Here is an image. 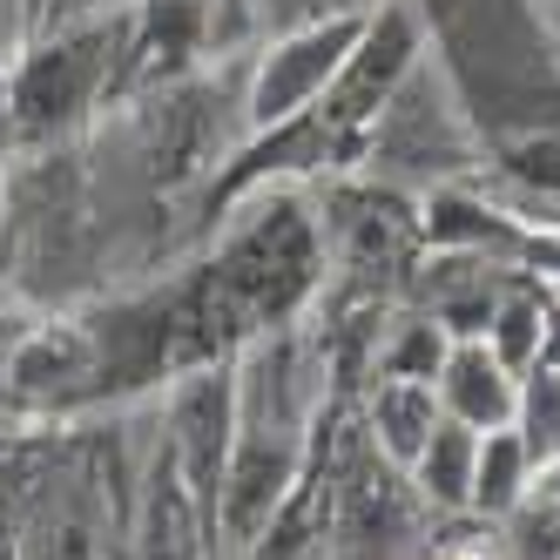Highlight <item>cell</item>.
I'll return each mask as SVG.
<instances>
[{
	"label": "cell",
	"instance_id": "obj_1",
	"mask_svg": "<svg viewBox=\"0 0 560 560\" xmlns=\"http://www.w3.org/2000/svg\"><path fill=\"white\" fill-rule=\"evenodd\" d=\"M540 534H560V466L540 472V487L527 500V553H540Z\"/></svg>",
	"mask_w": 560,
	"mask_h": 560
},
{
	"label": "cell",
	"instance_id": "obj_2",
	"mask_svg": "<svg viewBox=\"0 0 560 560\" xmlns=\"http://www.w3.org/2000/svg\"><path fill=\"white\" fill-rule=\"evenodd\" d=\"M459 378H466V406H472V412H479V406H487V412H500V385H493V372L479 365V358H466V365H459Z\"/></svg>",
	"mask_w": 560,
	"mask_h": 560
}]
</instances>
